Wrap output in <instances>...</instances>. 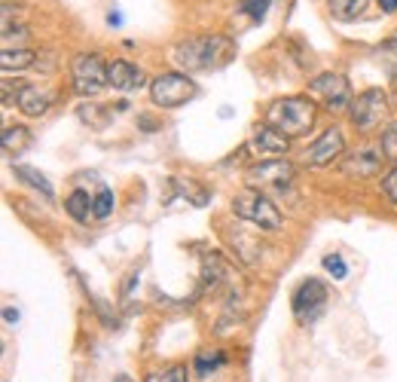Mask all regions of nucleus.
<instances>
[{
    "mask_svg": "<svg viewBox=\"0 0 397 382\" xmlns=\"http://www.w3.org/2000/svg\"><path fill=\"white\" fill-rule=\"evenodd\" d=\"M52 104V95L37 86H22V95H19V110L25 117H43Z\"/></svg>",
    "mask_w": 397,
    "mask_h": 382,
    "instance_id": "14",
    "label": "nucleus"
},
{
    "mask_svg": "<svg viewBox=\"0 0 397 382\" xmlns=\"http://www.w3.org/2000/svg\"><path fill=\"white\" fill-rule=\"evenodd\" d=\"M348 110H351V122H355L361 132H373V128L382 126V119H385L388 98L382 89H366L351 101Z\"/></svg>",
    "mask_w": 397,
    "mask_h": 382,
    "instance_id": "8",
    "label": "nucleus"
},
{
    "mask_svg": "<svg viewBox=\"0 0 397 382\" xmlns=\"http://www.w3.org/2000/svg\"><path fill=\"white\" fill-rule=\"evenodd\" d=\"M107 86L119 89V92H132L144 86V74L137 71L132 61H110L107 65Z\"/></svg>",
    "mask_w": 397,
    "mask_h": 382,
    "instance_id": "13",
    "label": "nucleus"
},
{
    "mask_svg": "<svg viewBox=\"0 0 397 382\" xmlns=\"http://www.w3.org/2000/svg\"><path fill=\"white\" fill-rule=\"evenodd\" d=\"M3 318H6V324H19V312H15L12 306H6L3 309Z\"/></svg>",
    "mask_w": 397,
    "mask_h": 382,
    "instance_id": "29",
    "label": "nucleus"
},
{
    "mask_svg": "<svg viewBox=\"0 0 397 382\" xmlns=\"http://www.w3.org/2000/svg\"><path fill=\"white\" fill-rule=\"evenodd\" d=\"M233 214L248 224H254L260 229H278L281 226V211L266 199L260 190H242L239 196L233 199Z\"/></svg>",
    "mask_w": 397,
    "mask_h": 382,
    "instance_id": "3",
    "label": "nucleus"
},
{
    "mask_svg": "<svg viewBox=\"0 0 397 382\" xmlns=\"http://www.w3.org/2000/svg\"><path fill=\"white\" fill-rule=\"evenodd\" d=\"M3 150L6 153H22L31 144V132L25 126H3Z\"/></svg>",
    "mask_w": 397,
    "mask_h": 382,
    "instance_id": "19",
    "label": "nucleus"
},
{
    "mask_svg": "<svg viewBox=\"0 0 397 382\" xmlns=\"http://www.w3.org/2000/svg\"><path fill=\"white\" fill-rule=\"evenodd\" d=\"M382 153H385L391 163H397V122H391V126L382 132Z\"/></svg>",
    "mask_w": 397,
    "mask_h": 382,
    "instance_id": "24",
    "label": "nucleus"
},
{
    "mask_svg": "<svg viewBox=\"0 0 397 382\" xmlns=\"http://www.w3.org/2000/svg\"><path fill=\"white\" fill-rule=\"evenodd\" d=\"M147 382H187V367H168V370H153Z\"/></svg>",
    "mask_w": 397,
    "mask_h": 382,
    "instance_id": "22",
    "label": "nucleus"
},
{
    "mask_svg": "<svg viewBox=\"0 0 397 382\" xmlns=\"http://www.w3.org/2000/svg\"><path fill=\"white\" fill-rule=\"evenodd\" d=\"M31 65H37V52L28 49V46L0 52V67H3L6 74H10V71H22V67H31Z\"/></svg>",
    "mask_w": 397,
    "mask_h": 382,
    "instance_id": "16",
    "label": "nucleus"
},
{
    "mask_svg": "<svg viewBox=\"0 0 397 382\" xmlns=\"http://www.w3.org/2000/svg\"><path fill=\"white\" fill-rule=\"evenodd\" d=\"M342 150H346V144H342V132L333 126L309 147V153H305V163H309V165H330Z\"/></svg>",
    "mask_w": 397,
    "mask_h": 382,
    "instance_id": "11",
    "label": "nucleus"
},
{
    "mask_svg": "<svg viewBox=\"0 0 397 382\" xmlns=\"http://www.w3.org/2000/svg\"><path fill=\"white\" fill-rule=\"evenodd\" d=\"M379 10L385 13V15H391V13H397V0H379Z\"/></svg>",
    "mask_w": 397,
    "mask_h": 382,
    "instance_id": "28",
    "label": "nucleus"
},
{
    "mask_svg": "<svg viewBox=\"0 0 397 382\" xmlns=\"http://www.w3.org/2000/svg\"><path fill=\"white\" fill-rule=\"evenodd\" d=\"M65 208H67V214H71L74 220L86 224L89 217H95V196H89L86 190H74V193L65 199Z\"/></svg>",
    "mask_w": 397,
    "mask_h": 382,
    "instance_id": "15",
    "label": "nucleus"
},
{
    "mask_svg": "<svg viewBox=\"0 0 397 382\" xmlns=\"http://www.w3.org/2000/svg\"><path fill=\"white\" fill-rule=\"evenodd\" d=\"M382 159H385V153L376 147H357L342 159V172L348 178H373L382 172Z\"/></svg>",
    "mask_w": 397,
    "mask_h": 382,
    "instance_id": "10",
    "label": "nucleus"
},
{
    "mask_svg": "<svg viewBox=\"0 0 397 382\" xmlns=\"http://www.w3.org/2000/svg\"><path fill=\"white\" fill-rule=\"evenodd\" d=\"M382 190H385V196L397 205V168H394V172H388L385 178H382Z\"/></svg>",
    "mask_w": 397,
    "mask_h": 382,
    "instance_id": "26",
    "label": "nucleus"
},
{
    "mask_svg": "<svg viewBox=\"0 0 397 382\" xmlns=\"http://www.w3.org/2000/svg\"><path fill=\"white\" fill-rule=\"evenodd\" d=\"M269 6H272V0H244L239 6V15H248L251 25H260L266 19V13H269Z\"/></svg>",
    "mask_w": 397,
    "mask_h": 382,
    "instance_id": "21",
    "label": "nucleus"
},
{
    "mask_svg": "<svg viewBox=\"0 0 397 382\" xmlns=\"http://www.w3.org/2000/svg\"><path fill=\"white\" fill-rule=\"evenodd\" d=\"M309 92H312L315 98H321L330 113L348 110L351 101H355V98H351L348 80H346L342 74H321V76H315V80L309 83Z\"/></svg>",
    "mask_w": 397,
    "mask_h": 382,
    "instance_id": "7",
    "label": "nucleus"
},
{
    "mask_svg": "<svg viewBox=\"0 0 397 382\" xmlns=\"http://www.w3.org/2000/svg\"><path fill=\"white\" fill-rule=\"evenodd\" d=\"M113 382H132V379H128V376H117V379H113Z\"/></svg>",
    "mask_w": 397,
    "mask_h": 382,
    "instance_id": "31",
    "label": "nucleus"
},
{
    "mask_svg": "<svg viewBox=\"0 0 397 382\" xmlns=\"http://www.w3.org/2000/svg\"><path fill=\"white\" fill-rule=\"evenodd\" d=\"M119 22H122L119 13H110V15H107V25H119Z\"/></svg>",
    "mask_w": 397,
    "mask_h": 382,
    "instance_id": "30",
    "label": "nucleus"
},
{
    "mask_svg": "<svg viewBox=\"0 0 397 382\" xmlns=\"http://www.w3.org/2000/svg\"><path fill=\"white\" fill-rule=\"evenodd\" d=\"M287 147H290V138L272 126H260L254 138L248 141V150L257 153V156H281V153H287Z\"/></svg>",
    "mask_w": 397,
    "mask_h": 382,
    "instance_id": "12",
    "label": "nucleus"
},
{
    "mask_svg": "<svg viewBox=\"0 0 397 382\" xmlns=\"http://www.w3.org/2000/svg\"><path fill=\"white\" fill-rule=\"evenodd\" d=\"M294 183V165L285 159H266L248 168V187L260 193H285Z\"/></svg>",
    "mask_w": 397,
    "mask_h": 382,
    "instance_id": "4",
    "label": "nucleus"
},
{
    "mask_svg": "<svg viewBox=\"0 0 397 382\" xmlns=\"http://www.w3.org/2000/svg\"><path fill=\"white\" fill-rule=\"evenodd\" d=\"M174 65L183 71H220L235 58V43L223 34L189 37L171 49Z\"/></svg>",
    "mask_w": 397,
    "mask_h": 382,
    "instance_id": "1",
    "label": "nucleus"
},
{
    "mask_svg": "<svg viewBox=\"0 0 397 382\" xmlns=\"http://www.w3.org/2000/svg\"><path fill=\"white\" fill-rule=\"evenodd\" d=\"M135 285H137V272H132V275H128V279H126V285H122V297H126V300H128V297H132Z\"/></svg>",
    "mask_w": 397,
    "mask_h": 382,
    "instance_id": "27",
    "label": "nucleus"
},
{
    "mask_svg": "<svg viewBox=\"0 0 397 382\" xmlns=\"http://www.w3.org/2000/svg\"><path fill=\"white\" fill-rule=\"evenodd\" d=\"M15 178L25 181V183H31V187H34L37 193H43L46 199H56V190H52V183L46 181L40 172H34V168H28V165H15Z\"/></svg>",
    "mask_w": 397,
    "mask_h": 382,
    "instance_id": "18",
    "label": "nucleus"
},
{
    "mask_svg": "<svg viewBox=\"0 0 397 382\" xmlns=\"http://www.w3.org/2000/svg\"><path fill=\"white\" fill-rule=\"evenodd\" d=\"M266 119H269V126L278 128L281 135L300 138V135H305L312 126H315V101H309V98H300V95L278 98V101L269 104V110H266Z\"/></svg>",
    "mask_w": 397,
    "mask_h": 382,
    "instance_id": "2",
    "label": "nucleus"
},
{
    "mask_svg": "<svg viewBox=\"0 0 397 382\" xmlns=\"http://www.w3.org/2000/svg\"><path fill=\"white\" fill-rule=\"evenodd\" d=\"M71 76H74L76 95H83V98L98 95V92L107 86V65L101 61V56H95V52H83V56L74 58Z\"/></svg>",
    "mask_w": 397,
    "mask_h": 382,
    "instance_id": "6",
    "label": "nucleus"
},
{
    "mask_svg": "<svg viewBox=\"0 0 397 382\" xmlns=\"http://www.w3.org/2000/svg\"><path fill=\"white\" fill-rule=\"evenodd\" d=\"M327 10L339 22H355L366 13V0H327Z\"/></svg>",
    "mask_w": 397,
    "mask_h": 382,
    "instance_id": "17",
    "label": "nucleus"
},
{
    "mask_svg": "<svg viewBox=\"0 0 397 382\" xmlns=\"http://www.w3.org/2000/svg\"><path fill=\"white\" fill-rule=\"evenodd\" d=\"M226 364V355L220 349H211V351H198L196 355V361H193V367H196V373L198 376H208L211 370H217V367H223Z\"/></svg>",
    "mask_w": 397,
    "mask_h": 382,
    "instance_id": "20",
    "label": "nucleus"
},
{
    "mask_svg": "<svg viewBox=\"0 0 397 382\" xmlns=\"http://www.w3.org/2000/svg\"><path fill=\"white\" fill-rule=\"evenodd\" d=\"M321 263H324V269L330 272L336 281H342V279L348 275V266H346V260H342L339 254H327L324 260H321Z\"/></svg>",
    "mask_w": 397,
    "mask_h": 382,
    "instance_id": "25",
    "label": "nucleus"
},
{
    "mask_svg": "<svg viewBox=\"0 0 397 382\" xmlns=\"http://www.w3.org/2000/svg\"><path fill=\"white\" fill-rule=\"evenodd\" d=\"M110 211H113V190L101 187V190L95 193V217H98V220H104Z\"/></svg>",
    "mask_w": 397,
    "mask_h": 382,
    "instance_id": "23",
    "label": "nucleus"
},
{
    "mask_svg": "<svg viewBox=\"0 0 397 382\" xmlns=\"http://www.w3.org/2000/svg\"><path fill=\"white\" fill-rule=\"evenodd\" d=\"M327 309V288L321 279H305L300 288H296L294 294V315L296 321H303V324H312V321H318L324 315Z\"/></svg>",
    "mask_w": 397,
    "mask_h": 382,
    "instance_id": "9",
    "label": "nucleus"
},
{
    "mask_svg": "<svg viewBox=\"0 0 397 382\" xmlns=\"http://www.w3.org/2000/svg\"><path fill=\"white\" fill-rule=\"evenodd\" d=\"M196 92H198V86L193 83V76L174 74V71L159 74L156 80L150 83V95L159 107H180V104H187L189 98H196Z\"/></svg>",
    "mask_w": 397,
    "mask_h": 382,
    "instance_id": "5",
    "label": "nucleus"
}]
</instances>
